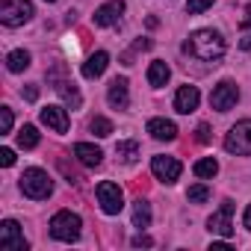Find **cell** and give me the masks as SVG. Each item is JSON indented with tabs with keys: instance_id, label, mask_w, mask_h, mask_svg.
I'll return each mask as SVG.
<instances>
[{
	"instance_id": "obj_1",
	"label": "cell",
	"mask_w": 251,
	"mask_h": 251,
	"mask_svg": "<svg viewBox=\"0 0 251 251\" xmlns=\"http://www.w3.org/2000/svg\"><path fill=\"white\" fill-rule=\"evenodd\" d=\"M183 53L204 59V62H216L225 53V39L216 30H195L186 42H183Z\"/></svg>"
},
{
	"instance_id": "obj_2",
	"label": "cell",
	"mask_w": 251,
	"mask_h": 251,
	"mask_svg": "<svg viewBox=\"0 0 251 251\" xmlns=\"http://www.w3.org/2000/svg\"><path fill=\"white\" fill-rule=\"evenodd\" d=\"M80 230H83V219H80L77 213H71V210L53 213V219H50V236H53V239H59V242H74V239L80 236Z\"/></svg>"
},
{
	"instance_id": "obj_3",
	"label": "cell",
	"mask_w": 251,
	"mask_h": 251,
	"mask_svg": "<svg viewBox=\"0 0 251 251\" xmlns=\"http://www.w3.org/2000/svg\"><path fill=\"white\" fill-rule=\"evenodd\" d=\"M21 192L27 198H33V201H42V198H48L53 192V180H50V175L45 169H27L21 175Z\"/></svg>"
},
{
	"instance_id": "obj_4",
	"label": "cell",
	"mask_w": 251,
	"mask_h": 251,
	"mask_svg": "<svg viewBox=\"0 0 251 251\" xmlns=\"http://www.w3.org/2000/svg\"><path fill=\"white\" fill-rule=\"evenodd\" d=\"M225 151L236 154V157H248L251 154V118L236 121L230 127V133L225 136Z\"/></svg>"
},
{
	"instance_id": "obj_5",
	"label": "cell",
	"mask_w": 251,
	"mask_h": 251,
	"mask_svg": "<svg viewBox=\"0 0 251 251\" xmlns=\"http://www.w3.org/2000/svg\"><path fill=\"white\" fill-rule=\"evenodd\" d=\"M36 15L30 0H0V21L6 27H21Z\"/></svg>"
},
{
	"instance_id": "obj_6",
	"label": "cell",
	"mask_w": 251,
	"mask_h": 251,
	"mask_svg": "<svg viewBox=\"0 0 251 251\" xmlns=\"http://www.w3.org/2000/svg\"><path fill=\"white\" fill-rule=\"evenodd\" d=\"M95 195H98V204H100V210H103L106 216L121 213V207H124V192L118 189V183H112V180H100L98 189H95Z\"/></svg>"
},
{
	"instance_id": "obj_7",
	"label": "cell",
	"mask_w": 251,
	"mask_h": 251,
	"mask_svg": "<svg viewBox=\"0 0 251 251\" xmlns=\"http://www.w3.org/2000/svg\"><path fill=\"white\" fill-rule=\"evenodd\" d=\"M0 248L3 251H27V239H24V230L15 219H3L0 222Z\"/></svg>"
},
{
	"instance_id": "obj_8",
	"label": "cell",
	"mask_w": 251,
	"mask_h": 251,
	"mask_svg": "<svg viewBox=\"0 0 251 251\" xmlns=\"http://www.w3.org/2000/svg\"><path fill=\"white\" fill-rule=\"evenodd\" d=\"M48 80L53 83L56 95H59V98L65 100V106H71V109H80L83 98H80V92H77V86H74L71 80H62V65H59V68H53V71L48 74Z\"/></svg>"
},
{
	"instance_id": "obj_9",
	"label": "cell",
	"mask_w": 251,
	"mask_h": 251,
	"mask_svg": "<svg viewBox=\"0 0 251 251\" xmlns=\"http://www.w3.org/2000/svg\"><path fill=\"white\" fill-rule=\"evenodd\" d=\"M236 100H239V89H236V83H230V80H222V83L213 89V95H210V106L219 109V112L233 109Z\"/></svg>"
},
{
	"instance_id": "obj_10",
	"label": "cell",
	"mask_w": 251,
	"mask_h": 251,
	"mask_svg": "<svg viewBox=\"0 0 251 251\" xmlns=\"http://www.w3.org/2000/svg\"><path fill=\"white\" fill-rule=\"evenodd\" d=\"M151 172H154L163 183H175V180H180L183 166H180V160H175V157H154V160H151Z\"/></svg>"
},
{
	"instance_id": "obj_11",
	"label": "cell",
	"mask_w": 251,
	"mask_h": 251,
	"mask_svg": "<svg viewBox=\"0 0 251 251\" xmlns=\"http://www.w3.org/2000/svg\"><path fill=\"white\" fill-rule=\"evenodd\" d=\"M230 216H233V201H225L222 207H219V213H213L210 216V222H207V227L213 230V233H219V236H233V222H230Z\"/></svg>"
},
{
	"instance_id": "obj_12",
	"label": "cell",
	"mask_w": 251,
	"mask_h": 251,
	"mask_svg": "<svg viewBox=\"0 0 251 251\" xmlns=\"http://www.w3.org/2000/svg\"><path fill=\"white\" fill-rule=\"evenodd\" d=\"M39 118H42L45 127H50L53 133H65V130H68V115H65L62 106H45V109L39 112Z\"/></svg>"
},
{
	"instance_id": "obj_13",
	"label": "cell",
	"mask_w": 251,
	"mask_h": 251,
	"mask_svg": "<svg viewBox=\"0 0 251 251\" xmlns=\"http://www.w3.org/2000/svg\"><path fill=\"white\" fill-rule=\"evenodd\" d=\"M127 86H130L127 77H115V80L109 83L106 98H109V103H112L115 109H127V103H130V89H127Z\"/></svg>"
},
{
	"instance_id": "obj_14",
	"label": "cell",
	"mask_w": 251,
	"mask_h": 251,
	"mask_svg": "<svg viewBox=\"0 0 251 251\" xmlns=\"http://www.w3.org/2000/svg\"><path fill=\"white\" fill-rule=\"evenodd\" d=\"M121 12H124V0H109V3L95 9V24L98 27H112L121 18Z\"/></svg>"
},
{
	"instance_id": "obj_15",
	"label": "cell",
	"mask_w": 251,
	"mask_h": 251,
	"mask_svg": "<svg viewBox=\"0 0 251 251\" xmlns=\"http://www.w3.org/2000/svg\"><path fill=\"white\" fill-rule=\"evenodd\" d=\"M198 100H201V92H198L195 86H180L177 95H175V109L183 112V115H189V112L198 106Z\"/></svg>"
},
{
	"instance_id": "obj_16",
	"label": "cell",
	"mask_w": 251,
	"mask_h": 251,
	"mask_svg": "<svg viewBox=\"0 0 251 251\" xmlns=\"http://www.w3.org/2000/svg\"><path fill=\"white\" fill-rule=\"evenodd\" d=\"M148 133L154 139H160V142H172L177 136V127H175V121H169V118H151L148 121Z\"/></svg>"
},
{
	"instance_id": "obj_17",
	"label": "cell",
	"mask_w": 251,
	"mask_h": 251,
	"mask_svg": "<svg viewBox=\"0 0 251 251\" xmlns=\"http://www.w3.org/2000/svg\"><path fill=\"white\" fill-rule=\"evenodd\" d=\"M106 65H109V53H106V50H98V53H92V56L83 62V77H86V80H95V77H100V74L106 71Z\"/></svg>"
},
{
	"instance_id": "obj_18",
	"label": "cell",
	"mask_w": 251,
	"mask_h": 251,
	"mask_svg": "<svg viewBox=\"0 0 251 251\" xmlns=\"http://www.w3.org/2000/svg\"><path fill=\"white\" fill-rule=\"evenodd\" d=\"M74 157H77L83 166L98 169V166H100V160H103V151H100V148H95V145H89V142H77V145H74Z\"/></svg>"
},
{
	"instance_id": "obj_19",
	"label": "cell",
	"mask_w": 251,
	"mask_h": 251,
	"mask_svg": "<svg viewBox=\"0 0 251 251\" xmlns=\"http://www.w3.org/2000/svg\"><path fill=\"white\" fill-rule=\"evenodd\" d=\"M169 77H172V71H169V65H166V62H160V59H157V62H151V65H148V83H151V86H157V89H160V86H166V83H169Z\"/></svg>"
},
{
	"instance_id": "obj_20",
	"label": "cell",
	"mask_w": 251,
	"mask_h": 251,
	"mask_svg": "<svg viewBox=\"0 0 251 251\" xmlns=\"http://www.w3.org/2000/svg\"><path fill=\"white\" fill-rule=\"evenodd\" d=\"M133 225L136 227H148L151 225V204L145 198H136L133 201Z\"/></svg>"
},
{
	"instance_id": "obj_21",
	"label": "cell",
	"mask_w": 251,
	"mask_h": 251,
	"mask_svg": "<svg viewBox=\"0 0 251 251\" xmlns=\"http://www.w3.org/2000/svg\"><path fill=\"white\" fill-rule=\"evenodd\" d=\"M6 68H9L12 74L27 71V68H30V53H27V50H12V53L6 56Z\"/></svg>"
},
{
	"instance_id": "obj_22",
	"label": "cell",
	"mask_w": 251,
	"mask_h": 251,
	"mask_svg": "<svg viewBox=\"0 0 251 251\" xmlns=\"http://www.w3.org/2000/svg\"><path fill=\"white\" fill-rule=\"evenodd\" d=\"M192 172H195V177L207 180V177H216V175H219V163H216L213 157H204V160H198V163L192 166Z\"/></svg>"
},
{
	"instance_id": "obj_23",
	"label": "cell",
	"mask_w": 251,
	"mask_h": 251,
	"mask_svg": "<svg viewBox=\"0 0 251 251\" xmlns=\"http://www.w3.org/2000/svg\"><path fill=\"white\" fill-rule=\"evenodd\" d=\"M115 154H118L124 163H133V160L139 157V142H136V139H124V142L115 145Z\"/></svg>"
},
{
	"instance_id": "obj_24",
	"label": "cell",
	"mask_w": 251,
	"mask_h": 251,
	"mask_svg": "<svg viewBox=\"0 0 251 251\" xmlns=\"http://www.w3.org/2000/svg\"><path fill=\"white\" fill-rule=\"evenodd\" d=\"M18 145L27 148V151L39 145V130L33 127V124H24V127H21V133H18Z\"/></svg>"
},
{
	"instance_id": "obj_25",
	"label": "cell",
	"mask_w": 251,
	"mask_h": 251,
	"mask_svg": "<svg viewBox=\"0 0 251 251\" xmlns=\"http://www.w3.org/2000/svg\"><path fill=\"white\" fill-rule=\"evenodd\" d=\"M89 130H92L95 136H100V139H103V136H109V133H112V121H109V118H103V115H95V118H92V124H89Z\"/></svg>"
},
{
	"instance_id": "obj_26",
	"label": "cell",
	"mask_w": 251,
	"mask_h": 251,
	"mask_svg": "<svg viewBox=\"0 0 251 251\" xmlns=\"http://www.w3.org/2000/svg\"><path fill=\"white\" fill-rule=\"evenodd\" d=\"M186 198H189L192 204H204V201L210 198V189H207L204 183H195V186H189V192H186Z\"/></svg>"
},
{
	"instance_id": "obj_27",
	"label": "cell",
	"mask_w": 251,
	"mask_h": 251,
	"mask_svg": "<svg viewBox=\"0 0 251 251\" xmlns=\"http://www.w3.org/2000/svg\"><path fill=\"white\" fill-rule=\"evenodd\" d=\"M213 6V0H189V3H186V12L189 15H201V12H207Z\"/></svg>"
},
{
	"instance_id": "obj_28",
	"label": "cell",
	"mask_w": 251,
	"mask_h": 251,
	"mask_svg": "<svg viewBox=\"0 0 251 251\" xmlns=\"http://www.w3.org/2000/svg\"><path fill=\"white\" fill-rule=\"evenodd\" d=\"M9 130H12V109L0 106V133H9Z\"/></svg>"
},
{
	"instance_id": "obj_29",
	"label": "cell",
	"mask_w": 251,
	"mask_h": 251,
	"mask_svg": "<svg viewBox=\"0 0 251 251\" xmlns=\"http://www.w3.org/2000/svg\"><path fill=\"white\" fill-rule=\"evenodd\" d=\"M195 139H198L201 145H207V142H210V124H204V121L198 124V127H195Z\"/></svg>"
},
{
	"instance_id": "obj_30",
	"label": "cell",
	"mask_w": 251,
	"mask_h": 251,
	"mask_svg": "<svg viewBox=\"0 0 251 251\" xmlns=\"http://www.w3.org/2000/svg\"><path fill=\"white\" fill-rule=\"evenodd\" d=\"M12 163H15V151H12V148H0V166L9 169Z\"/></svg>"
},
{
	"instance_id": "obj_31",
	"label": "cell",
	"mask_w": 251,
	"mask_h": 251,
	"mask_svg": "<svg viewBox=\"0 0 251 251\" xmlns=\"http://www.w3.org/2000/svg\"><path fill=\"white\" fill-rule=\"evenodd\" d=\"M239 27H242V30H251V3L245 6V15H242V21H239Z\"/></svg>"
},
{
	"instance_id": "obj_32",
	"label": "cell",
	"mask_w": 251,
	"mask_h": 251,
	"mask_svg": "<svg viewBox=\"0 0 251 251\" xmlns=\"http://www.w3.org/2000/svg\"><path fill=\"white\" fill-rule=\"evenodd\" d=\"M24 98H27V100H36V98H39V89H36V86H27V89H24Z\"/></svg>"
},
{
	"instance_id": "obj_33",
	"label": "cell",
	"mask_w": 251,
	"mask_h": 251,
	"mask_svg": "<svg viewBox=\"0 0 251 251\" xmlns=\"http://www.w3.org/2000/svg\"><path fill=\"white\" fill-rule=\"evenodd\" d=\"M133 245H136V248H139V245H154V239H151V236H136Z\"/></svg>"
},
{
	"instance_id": "obj_34",
	"label": "cell",
	"mask_w": 251,
	"mask_h": 251,
	"mask_svg": "<svg viewBox=\"0 0 251 251\" xmlns=\"http://www.w3.org/2000/svg\"><path fill=\"white\" fill-rule=\"evenodd\" d=\"M242 225H245V227H248V230H251V204H248V207H245V216H242Z\"/></svg>"
},
{
	"instance_id": "obj_35",
	"label": "cell",
	"mask_w": 251,
	"mask_h": 251,
	"mask_svg": "<svg viewBox=\"0 0 251 251\" xmlns=\"http://www.w3.org/2000/svg\"><path fill=\"white\" fill-rule=\"evenodd\" d=\"M239 48H242V50H251V39H242V42H239Z\"/></svg>"
},
{
	"instance_id": "obj_36",
	"label": "cell",
	"mask_w": 251,
	"mask_h": 251,
	"mask_svg": "<svg viewBox=\"0 0 251 251\" xmlns=\"http://www.w3.org/2000/svg\"><path fill=\"white\" fill-rule=\"evenodd\" d=\"M48 3H53V0H48Z\"/></svg>"
}]
</instances>
